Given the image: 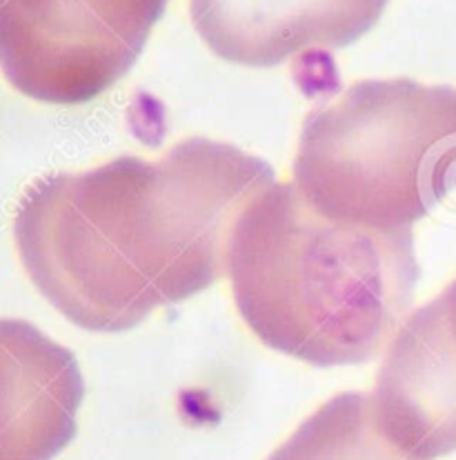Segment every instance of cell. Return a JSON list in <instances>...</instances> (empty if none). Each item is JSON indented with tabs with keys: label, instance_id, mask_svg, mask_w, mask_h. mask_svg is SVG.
Masks as SVG:
<instances>
[{
	"label": "cell",
	"instance_id": "6da1fadb",
	"mask_svg": "<svg viewBox=\"0 0 456 460\" xmlns=\"http://www.w3.org/2000/svg\"><path fill=\"white\" fill-rule=\"evenodd\" d=\"M272 181L261 158L187 138L158 161L121 156L39 178L18 203L13 243L67 321L125 332L223 279L238 218Z\"/></svg>",
	"mask_w": 456,
	"mask_h": 460
},
{
	"label": "cell",
	"instance_id": "7a4b0ae2",
	"mask_svg": "<svg viewBox=\"0 0 456 460\" xmlns=\"http://www.w3.org/2000/svg\"><path fill=\"white\" fill-rule=\"evenodd\" d=\"M228 271L243 321L267 347L334 367L383 349L421 270L412 232L326 218L294 182H272L238 218Z\"/></svg>",
	"mask_w": 456,
	"mask_h": 460
},
{
	"label": "cell",
	"instance_id": "3957f363",
	"mask_svg": "<svg viewBox=\"0 0 456 460\" xmlns=\"http://www.w3.org/2000/svg\"><path fill=\"white\" fill-rule=\"evenodd\" d=\"M456 182V89L410 78L361 81L312 111L294 185L326 218L412 232Z\"/></svg>",
	"mask_w": 456,
	"mask_h": 460
},
{
	"label": "cell",
	"instance_id": "277c9868",
	"mask_svg": "<svg viewBox=\"0 0 456 460\" xmlns=\"http://www.w3.org/2000/svg\"><path fill=\"white\" fill-rule=\"evenodd\" d=\"M167 3L0 0V72L34 101H94L130 72Z\"/></svg>",
	"mask_w": 456,
	"mask_h": 460
},
{
	"label": "cell",
	"instance_id": "5b68a950",
	"mask_svg": "<svg viewBox=\"0 0 456 460\" xmlns=\"http://www.w3.org/2000/svg\"><path fill=\"white\" fill-rule=\"evenodd\" d=\"M372 396L407 454L434 460L456 452V279L398 327Z\"/></svg>",
	"mask_w": 456,
	"mask_h": 460
},
{
	"label": "cell",
	"instance_id": "8992f818",
	"mask_svg": "<svg viewBox=\"0 0 456 460\" xmlns=\"http://www.w3.org/2000/svg\"><path fill=\"white\" fill-rule=\"evenodd\" d=\"M389 0H190V16L219 58L274 67L312 49L363 39Z\"/></svg>",
	"mask_w": 456,
	"mask_h": 460
},
{
	"label": "cell",
	"instance_id": "52a82bcc",
	"mask_svg": "<svg viewBox=\"0 0 456 460\" xmlns=\"http://www.w3.org/2000/svg\"><path fill=\"white\" fill-rule=\"evenodd\" d=\"M76 356L21 318H0V460H54L76 436Z\"/></svg>",
	"mask_w": 456,
	"mask_h": 460
},
{
	"label": "cell",
	"instance_id": "ba28073f",
	"mask_svg": "<svg viewBox=\"0 0 456 460\" xmlns=\"http://www.w3.org/2000/svg\"><path fill=\"white\" fill-rule=\"evenodd\" d=\"M267 460H421L380 420L372 394L347 392L318 407Z\"/></svg>",
	"mask_w": 456,
	"mask_h": 460
}]
</instances>
